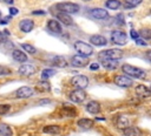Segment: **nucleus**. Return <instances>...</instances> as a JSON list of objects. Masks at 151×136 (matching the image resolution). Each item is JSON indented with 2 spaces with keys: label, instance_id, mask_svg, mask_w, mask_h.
Wrapping results in <instances>:
<instances>
[{
  "label": "nucleus",
  "instance_id": "43",
  "mask_svg": "<svg viewBox=\"0 0 151 136\" xmlns=\"http://www.w3.org/2000/svg\"><path fill=\"white\" fill-rule=\"evenodd\" d=\"M145 55H146V59H147L149 61H151V50H147Z\"/></svg>",
  "mask_w": 151,
  "mask_h": 136
},
{
  "label": "nucleus",
  "instance_id": "23",
  "mask_svg": "<svg viewBox=\"0 0 151 136\" xmlns=\"http://www.w3.org/2000/svg\"><path fill=\"white\" fill-rule=\"evenodd\" d=\"M123 134L124 136H142V130L137 127L129 125L127 128L123 129Z\"/></svg>",
  "mask_w": 151,
  "mask_h": 136
},
{
  "label": "nucleus",
  "instance_id": "37",
  "mask_svg": "<svg viewBox=\"0 0 151 136\" xmlns=\"http://www.w3.org/2000/svg\"><path fill=\"white\" fill-rule=\"evenodd\" d=\"M90 69H91V70H98V69H99V63H97V62H94V63H91V66H90Z\"/></svg>",
  "mask_w": 151,
  "mask_h": 136
},
{
  "label": "nucleus",
  "instance_id": "3",
  "mask_svg": "<svg viewBox=\"0 0 151 136\" xmlns=\"http://www.w3.org/2000/svg\"><path fill=\"white\" fill-rule=\"evenodd\" d=\"M99 59H112V60H119L123 57V50L118 48H112V49H106L103 50L98 54Z\"/></svg>",
  "mask_w": 151,
  "mask_h": 136
},
{
  "label": "nucleus",
  "instance_id": "18",
  "mask_svg": "<svg viewBox=\"0 0 151 136\" xmlns=\"http://www.w3.org/2000/svg\"><path fill=\"white\" fill-rule=\"evenodd\" d=\"M55 16H57V19H58L59 21H61V22H63L64 25H66V26H71V25L73 23L72 16H71L70 14L65 13V12H58V13L55 14Z\"/></svg>",
  "mask_w": 151,
  "mask_h": 136
},
{
  "label": "nucleus",
  "instance_id": "16",
  "mask_svg": "<svg viewBox=\"0 0 151 136\" xmlns=\"http://www.w3.org/2000/svg\"><path fill=\"white\" fill-rule=\"evenodd\" d=\"M50 63L53 66V67H57V68H65L67 67V61L64 56H60V55H57L54 57H52V60L50 61Z\"/></svg>",
  "mask_w": 151,
  "mask_h": 136
},
{
  "label": "nucleus",
  "instance_id": "32",
  "mask_svg": "<svg viewBox=\"0 0 151 136\" xmlns=\"http://www.w3.org/2000/svg\"><path fill=\"white\" fill-rule=\"evenodd\" d=\"M140 2H142V0H125L124 6H125L126 8H133V7L138 6Z\"/></svg>",
  "mask_w": 151,
  "mask_h": 136
},
{
  "label": "nucleus",
  "instance_id": "36",
  "mask_svg": "<svg viewBox=\"0 0 151 136\" xmlns=\"http://www.w3.org/2000/svg\"><path fill=\"white\" fill-rule=\"evenodd\" d=\"M130 35H131V38H132L133 40H137V39L139 38V33H137L134 29H131V30H130Z\"/></svg>",
  "mask_w": 151,
  "mask_h": 136
},
{
  "label": "nucleus",
  "instance_id": "39",
  "mask_svg": "<svg viewBox=\"0 0 151 136\" xmlns=\"http://www.w3.org/2000/svg\"><path fill=\"white\" fill-rule=\"evenodd\" d=\"M117 19H118V23H119V25H124V18H123L122 14L117 15Z\"/></svg>",
  "mask_w": 151,
  "mask_h": 136
},
{
  "label": "nucleus",
  "instance_id": "19",
  "mask_svg": "<svg viewBox=\"0 0 151 136\" xmlns=\"http://www.w3.org/2000/svg\"><path fill=\"white\" fill-rule=\"evenodd\" d=\"M100 103L97 102V101H90L87 104H86V110L90 113V114H93V115H97L100 113Z\"/></svg>",
  "mask_w": 151,
  "mask_h": 136
},
{
  "label": "nucleus",
  "instance_id": "29",
  "mask_svg": "<svg viewBox=\"0 0 151 136\" xmlns=\"http://www.w3.org/2000/svg\"><path fill=\"white\" fill-rule=\"evenodd\" d=\"M105 6L109 8V9H118L120 6H122V2L119 0H107L105 2Z\"/></svg>",
  "mask_w": 151,
  "mask_h": 136
},
{
  "label": "nucleus",
  "instance_id": "12",
  "mask_svg": "<svg viewBox=\"0 0 151 136\" xmlns=\"http://www.w3.org/2000/svg\"><path fill=\"white\" fill-rule=\"evenodd\" d=\"M90 16L97 20H104L109 16V13L104 9V8H92L90 9Z\"/></svg>",
  "mask_w": 151,
  "mask_h": 136
},
{
  "label": "nucleus",
  "instance_id": "21",
  "mask_svg": "<svg viewBox=\"0 0 151 136\" xmlns=\"http://www.w3.org/2000/svg\"><path fill=\"white\" fill-rule=\"evenodd\" d=\"M130 125V121L129 118L125 116V115H118L117 116V120H116V127L118 129H125Z\"/></svg>",
  "mask_w": 151,
  "mask_h": 136
},
{
  "label": "nucleus",
  "instance_id": "49",
  "mask_svg": "<svg viewBox=\"0 0 151 136\" xmlns=\"http://www.w3.org/2000/svg\"><path fill=\"white\" fill-rule=\"evenodd\" d=\"M150 13H151V9H150Z\"/></svg>",
  "mask_w": 151,
  "mask_h": 136
},
{
  "label": "nucleus",
  "instance_id": "14",
  "mask_svg": "<svg viewBox=\"0 0 151 136\" xmlns=\"http://www.w3.org/2000/svg\"><path fill=\"white\" fill-rule=\"evenodd\" d=\"M19 28L21 32L24 33H29L33 28H34V22L33 20L31 19H22L20 22H19Z\"/></svg>",
  "mask_w": 151,
  "mask_h": 136
},
{
  "label": "nucleus",
  "instance_id": "1",
  "mask_svg": "<svg viewBox=\"0 0 151 136\" xmlns=\"http://www.w3.org/2000/svg\"><path fill=\"white\" fill-rule=\"evenodd\" d=\"M122 70L127 76L136 77V79H145V76H146V73L142 68H138L136 66H131V64H127V63L122 66Z\"/></svg>",
  "mask_w": 151,
  "mask_h": 136
},
{
  "label": "nucleus",
  "instance_id": "25",
  "mask_svg": "<svg viewBox=\"0 0 151 136\" xmlns=\"http://www.w3.org/2000/svg\"><path fill=\"white\" fill-rule=\"evenodd\" d=\"M60 127L59 125H55V124H48V125H45L42 128V132L44 134H47V135H57L60 132Z\"/></svg>",
  "mask_w": 151,
  "mask_h": 136
},
{
  "label": "nucleus",
  "instance_id": "6",
  "mask_svg": "<svg viewBox=\"0 0 151 136\" xmlns=\"http://www.w3.org/2000/svg\"><path fill=\"white\" fill-rule=\"evenodd\" d=\"M71 83L74 87H77L78 89H84L88 84V77L86 75H76V76L72 77Z\"/></svg>",
  "mask_w": 151,
  "mask_h": 136
},
{
  "label": "nucleus",
  "instance_id": "10",
  "mask_svg": "<svg viewBox=\"0 0 151 136\" xmlns=\"http://www.w3.org/2000/svg\"><path fill=\"white\" fill-rule=\"evenodd\" d=\"M88 62H90L88 56H83L79 54L72 56V59H71V64L73 67H85L88 64Z\"/></svg>",
  "mask_w": 151,
  "mask_h": 136
},
{
  "label": "nucleus",
  "instance_id": "27",
  "mask_svg": "<svg viewBox=\"0 0 151 136\" xmlns=\"http://www.w3.org/2000/svg\"><path fill=\"white\" fill-rule=\"evenodd\" d=\"M61 114L65 115V116H70V117H73L76 116L77 114V109L74 107H72L71 104H64L63 109H61Z\"/></svg>",
  "mask_w": 151,
  "mask_h": 136
},
{
  "label": "nucleus",
  "instance_id": "34",
  "mask_svg": "<svg viewBox=\"0 0 151 136\" xmlns=\"http://www.w3.org/2000/svg\"><path fill=\"white\" fill-rule=\"evenodd\" d=\"M9 109H11V106H9V104H7V103L0 104V115H1V116H2V115H6V114L9 111Z\"/></svg>",
  "mask_w": 151,
  "mask_h": 136
},
{
  "label": "nucleus",
  "instance_id": "24",
  "mask_svg": "<svg viewBox=\"0 0 151 136\" xmlns=\"http://www.w3.org/2000/svg\"><path fill=\"white\" fill-rule=\"evenodd\" d=\"M93 124H94V122H93V120H91V118H80V120H78V122H77V125H78L79 128L84 129V130L91 129V128L93 127Z\"/></svg>",
  "mask_w": 151,
  "mask_h": 136
},
{
  "label": "nucleus",
  "instance_id": "15",
  "mask_svg": "<svg viewBox=\"0 0 151 136\" xmlns=\"http://www.w3.org/2000/svg\"><path fill=\"white\" fill-rule=\"evenodd\" d=\"M47 28H48V30H51L54 34H61L63 33V28H61L60 22L54 20V19H51L47 21Z\"/></svg>",
  "mask_w": 151,
  "mask_h": 136
},
{
  "label": "nucleus",
  "instance_id": "33",
  "mask_svg": "<svg viewBox=\"0 0 151 136\" xmlns=\"http://www.w3.org/2000/svg\"><path fill=\"white\" fill-rule=\"evenodd\" d=\"M21 48L22 49H25L27 53H29V54H35L37 53V49L32 46V45H28V43H21Z\"/></svg>",
  "mask_w": 151,
  "mask_h": 136
},
{
  "label": "nucleus",
  "instance_id": "40",
  "mask_svg": "<svg viewBox=\"0 0 151 136\" xmlns=\"http://www.w3.org/2000/svg\"><path fill=\"white\" fill-rule=\"evenodd\" d=\"M32 14L33 15H45V12L44 11H33Z\"/></svg>",
  "mask_w": 151,
  "mask_h": 136
},
{
  "label": "nucleus",
  "instance_id": "44",
  "mask_svg": "<svg viewBox=\"0 0 151 136\" xmlns=\"http://www.w3.org/2000/svg\"><path fill=\"white\" fill-rule=\"evenodd\" d=\"M42 103H50V101L48 100H44V101H40L39 102V104H42Z\"/></svg>",
  "mask_w": 151,
  "mask_h": 136
},
{
  "label": "nucleus",
  "instance_id": "31",
  "mask_svg": "<svg viewBox=\"0 0 151 136\" xmlns=\"http://www.w3.org/2000/svg\"><path fill=\"white\" fill-rule=\"evenodd\" d=\"M139 36L145 40H151V28H142L139 30Z\"/></svg>",
  "mask_w": 151,
  "mask_h": 136
},
{
  "label": "nucleus",
  "instance_id": "46",
  "mask_svg": "<svg viewBox=\"0 0 151 136\" xmlns=\"http://www.w3.org/2000/svg\"><path fill=\"white\" fill-rule=\"evenodd\" d=\"M84 1H90V0H84Z\"/></svg>",
  "mask_w": 151,
  "mask_h": 136
},
{
  "label": "nucleus",
  "instance_id": "38",
  "mask_svg": "<svg viewBox=\"0 0 151 136\" xmlns=\"http://www.w3.org/2000/svg\"><path fill=\"white\" fill-rule=\"evenodd\" d=\"M9 13H11V15H17V14L19 13V11H18V8L11 7V8H9Z\"/></svg>",
  "mask_w": 151,
  "mask_h": 136
},
{
  "label": "nucleus",
  "instance_id": "9",
  "mask_svg": "<svg viewBox=\"0 0 151 136\" xmlns=\"http://www.w3.org/2000/svg\"><path fill=\"white\" fill-rule=\"evenodd\" d=\"M35 72H37L35 66H33V64H31V63H22V64L19 67V69H18V73H19L20 75H22V76H31V75H33Z\"/></svg>",
  "mask_w": 151,
  "mask_h": 136
},
{
  "label": "nucleus",
  "instance_id": "7",
  "mask_svg": "<svg viewBox=\"0 0 151 136\" xmlns=\"http://www.w3.org/2000/svg\"><path fill=\"white\" fill-rule=\"evenodd\" d=\"M113 81L118 87H122V88H129V87H132L133 84L132 79L127 77L126 75H116Z\"/></svg>",
  "mask_w": 151,
  "mask_h": 136
},
{
  "label": "nucleus",
  "instance_id": "2",
  "mask_svg": "<svg viewBox=\"0 0 151 136\" xmlns=\"http://www.w3.org/2000/svg\"><path fill=\"white\" fill-rule=\"evenodd\" d=\"M74 49L79 55H83V56H90L93 54L92 46L84 42V41H77L74 43Z\"/></svg>",
  "mask_w": 151,
  "mask_h": 136
},
{
  "label": "nucleus",
  "instance_id": "26",
  "mask_svg": "<svg viewBox=\"0 0 151 136\" xmlns=\"http://www.w3.org/2000/svg\"><path fill=\"white\" fill-rule=\"evenodd\" d=\"M35 88H37V90H39L41 93H46V91L51 90V84H50V82L47 80H41V81H39L37 83Z\"/></svg>",
  "mask_w": 151,
  "mask_h": 136
},
{
  "label": "nucleus",
  "instance_id": "30",
  "mask_svg": "<svg viewBox=\"0 0 151 136\" xmlns=\"http://www.w3.org/2000/svg\"><path fill=\"white\" fill-rule=\"evenodd\" d=\"M55 73H57V70L51 69V68H46V69H44V70L41 72V79H42V80H47V79H50L51 76H53Z\"/></svg>",
  "mask_w": 151,
  "mask_h": 136
},
{
  "label": "nucleus",
  "instance_id": "17",
  "mask_svg": "<svg viewBox=\"0 0 151 136\" xmlns=\"http://www.w3.org/2000/svg\"><path fill=\"white\" fill-rule=\"evenodd\" d=\"M90 42L93 45V46H105L107 43L106 41V38L103 36V35H99V34H94V35H91L90 36Z\"/></svg>",
  "mask_w": 151,
  "mask_h": 136
},
{
  "label": "nucleus",
  "instance_id": "42",
  "mask_svg": "<svg viewBox=\"0 0 151 136\" xmlns=\"http://www.w3.org/2000/svg\"><path fill=\"white\" fill-rule=\"evenodd\" d=\"M4 41H6V36L0 32V43H1V42H4Z\"/></svg>",
  "mask_w": 151,
  "mask_h": 136
},
{
  "label": "nucleus",
  "instance_id": "4",
  "mask_svg": "<svg viewBox=\"0 0 151 136\" xmlns=\"http://www.w3.org/2000/svg\"><path fill=\"white\" fill-rule=\"evenodd\" d=\"M55 7L59 12H65L67 14H74L79 12V5L73 2H60V4H57Z\"/></svg>",
  "mask_w": 151,
  "mask_h": 136
},
{
  "label": "nucleus",
  "instance_id": "45",
  "mask_svg": "<svg viewBox=\"0 0 151 136\" xmlns=\"http://www.w3.org/2000/svg\"><path fill=\"white\" fill-rule=\"evenodd\" d=\"M4 1H5L6 4H8V5H11V4H13V1H14V0H4Z\"/></svg>",
  "mask_w": 151,
  "mask_h": 136
},
{
  "label": "nucleus",
  "instance_id": "35",
  "mask_svg": "<svg viewBox=\"0 0 151 136\" xmlns=\"http://www.w3.org/2000/svg\"><path fill=\"white\" fill-rule=\"evenodd\" d=\"M12 73V70L8 67L5 66H0V76H5V75H9Z\"/></svg>",
  "mask_w": 151,
  "mask_h": 136
},
{
  "label": "nucleus",
  "instance_id": "8",
  "mask_svg": "<svg viewBox=\"0 0 151 136\" xmlns=\"http://www.w3.org/2000/svg\"><path fill=\"white\" fill-rule=\"evenodd\" d=\"M86 98V94L83 89H74L70 93V100L73 103H81Z\"/></svg>",
  "mask_w": 151,
  "mask_h": 136
},
{
  "label": "nucleus",
  "instance_id": "41",
  "mask_svg": "<svg viewBox=\"0 0 151 136\" xmlns=\"http://www.w3.org/2000/svg\"><path fill=\"white\" fill-rule=\"evenodd\" d=\"M136 42H137V45H139V46H146V42H144V41H142L139 38L136 40Z\"/></svg>",
  "mask_w": 151,
  "mask_h": 136
},
{
  "label": "nucleus",
  "instance_id": "20",
  "mask_svg": "<svg viewBox=\"0 0 151 136\" xmlns=\"http://www.w3.org/2000/svg\"><path fill=\"white\" fill-rule=\"evenodd\" d=\"M99 60H100V63L106 69L114 70L118 67V60H112V59H99Z\"/></svg>",
  "mask_w": 151,
  "mask_h": 136
},
{
  "label": "nucleus",
  "instance_id": "47",
  "mask_svg": "<svg viewBox=\"0 0 151 136\" xmlns=\"http://www.w3.org/2000/svg\"><path fill=\"white\" fill-rule=\"evenodd\" d=\"M0 18H1V12H0Z\"/></svg>",
  "mask_w": 151,
  "mask_h": 136
},
{
  "label": "nucleus",
  "instance_id": "5",
  "mask_svg": "<svg viewBox=\"0 0 151 136\" xmlns=\"http://www.w3.org/2000/svg\"><path fill=\"white\" fill-rule=\"evenodd\" d=\"M111 40H112V42H114L116 45L122 46V45H125V43H126L127 36H126L125 32L119 30V29H114V30H112V33H111Z\"/></svg>",
  "mask_w": 151,
  "mask_h": 136
},
{
  "label": "nucleus",
  "instance_id": "13",
  "mask_svg": "<svg viewBox=\"0 0 151 136\" xmlns=\"http://www.w3.org/2000/svg\"><path fill=\"white\" fill-rule=\"evenodd\" d=\"M134 93L140 98H147L151 96V89H149L145 84H138L134 89Z\"/></svg>",
  "mask_w": 151,
  "mask_h": 136
},
{
  "label": "nucleus",
  "instance_id": "11",
  "mask_svg": "<svg viewBox=\"0 0 151 136\" xmlns=\"http://www.w3.org/2000/svg\"><path fill=\"white\" fill-rule=\"evenodd\" d=\"M33 95V89L28 86H22L15 91V96L18 98H28Z\"/></svg>",
  "mask_w": 151,
  "mask_h": 136
},
{
  "label": "nucleus",
  "instance_id": "48",
  "mask_svg": "<svg viewBox=\"0 0 151 136\" xmlns=\"http://www.w3.org/2000/svg\"><path fill=\"white\" fill-rule=\"evenodd\" d=\"M107 136H112V135H107Z\"/></svg>",
  "mask_w": 151,
  "mask_h": 136
},
{
  "label": "nucleus",
  "instance_id": "22",
  "mask_svg": "<svg viewBox=\"0 0 151 136\" xmlns=\"http://www.w3.org/2000/svg\"><path fill=\"white\" fill-rule=\"evenodd\" d=\"M12 57L14 59V61H17V62H20V63H25L26 61H27V55L22 52V50H20V49H15V50H13V53H12Z\"/></svg>",
  "mask_w": 151,
  "mask_h": 136
},
{
  "label": "nucleus",
  "instance_id": "28",
  "mask_svg": "<svg viewBox=\"0 0 151 136\" xmlns=\"http://www.w3.org/2000/svg\"><path fill=\"white\" fill-rule=\"evenodd\" d=\"M0 136H13L12 128L6 123H0Z\"/></svg>",
  "mask_w": 151,
  "mask_h": 136
}]
</instances>
